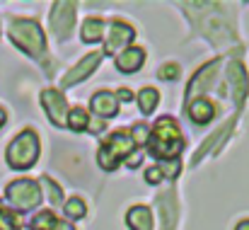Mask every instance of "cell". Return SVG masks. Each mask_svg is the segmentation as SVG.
Returning <instances> with one entry per match:
<instances>
[{"label":"cell","instance_id":"6da1fadb","mask_svg":"<svg viewBox=\"0 0 249 230\" xmlns=\"http://www.w3.org/2000/svg\"><path fill=\"white\" fill-rule=\"evenodd\" d=\"M145 146H148L150 155H155V157H177V155L181 153V146H184L177 121L169 119V116H162L153 126Z\"/></svg>","mask_w":249,"mask_h":230},{"label":"cell","instance_id":"7a4b0ae2","mask_svg":"<svg viewBox=\"0 0 249 230\" xmlns=\"http://www.w3.org/2000/svg\"><path fill=\"white\" fill-rule=\"evenodd\" d=\"M39 157V138L34 131H22L7 148V162L15 170H27Z\"/></svg>","mask_w":249,"mask_h":230},{"label":"cell","instance_id":"3957f363","mask_svg":"<svg viewBox=\"0 0 249 230\" xmlns=\"http://www.w3.org/2000/svg\"><path fill=\"white\" fill-rule=\"evenodd\" d=\"M133 148H136L133 136L126 134V131H116V134H111V136L102 143V148H99V153H97V160H99V165H102L104 170H114L121 157L133 153Z\"/></svg>","mask_w":249,"mask_h":230},{"label":"cell","instance_id":"277c9868","mask_svg":"<svg viewBox=\"0 0 249 230\" xmlns=\"http://www.w3.org/2000/svg\"><path fill=\"white\" fill-rule=\"evenodd\" d=\"M10 39L24 49L27 54H41L44 51V34L39 29L36 22H29V19H17L12 22V29H10Z\"/></svg>","mask_w":249,"mask_h":230},{"label":"cell","instance_id":"5b68a950","mask_svg":"<svg viewBox=\"0 0 249 230\" xmlns=\"http://www.w3.org/2000/svg\"><path fill=\"white\" fill-rule=\"evenodd\" d=\"M7 199H10L17 209L27 211V209H34V206L39 204L41 192H39V187H36L32 179H19V182H12V184L7 187Z\"/></svg>","mask_w":249,"mask_h":230},{"label":"cell","instance_id":"8992f818","mask_svg":"<svg viewBox=\"0 0 249 230\" xmlns=\"http://www.w3.org/2000/svg\"><path fill=\"white\" fill-rule=\"evenodd\" d=\"M41 102H44V107H46V112H49V116H51L53 124H58V126H66L68 124L71 109H68V104H66V99H63V95L58 90H44Z\"/></svg>","mask_w":249,"mask_h":230},{"label":"cell","instance_id":"52a82bcc","mask_svg":"<svg viewBox=\"0 0 249 230\" xmlns=\"http://www.w3.org/2000/svg\"><path fill=\"white\" fill-rule=\"evenodd\" d=\"M133 39V29L124 22H114L111 24V32H109V39H107V54H116V51H126V44Z\"/></svg>","mask_w":249,"mask_h":230},{"label":"cell","instance_id":"ba28073f","mask_svg":"<svg viewBox=\"0 0 249 230\" xmlns=\"http://www.w3.org/2000/svg\"><path fill=\"white\" fill-rule=\"evenodd\" d=\"M73 19H75V7L68 2H58L56 10L51 12V24L61 37H66V32L73 27Z\"/></svg>","mask_w":249,"mask_h":230},{"label":"cell","instance_id":"9c48e42d","mask_svg":"<svg viewBox=\"0 0 249 230\" xmlns=\"http://www.w3.org/2000/svg\"><path fill=\"white\" fill-rule=\"evenodd\" d=\"M143 61H145V51L143 49H126V51H121L116 56V68L121 73H133V71H138L143 66Z\"/></svg>","mask_w":249,"mask_h":230},{"label":"cell","instance_id":"30bf717a","mask_svg":"<svg viewBox=\"0 0 249 230\" xmlns=\"http://www.w3.org/2000/svg\"><path fill=\"white\" fill-rule=\"evenodd\" d=\"M92 112L99 114V116H114V114L119 112L116 97H114L111 92H107V90L97 92V95L92 97Z\"/></svg>","mask_w":249,"mask_h":230},{"label":"cell","instance_id":"8fae6325","mask_svg":"<svg viewBox=\"0 0 249 230\" xmlns=\"http://www.w3.org/2000/svg\"><path fill=\"white\" fill-rule=\"evenodd\" d=\"M128 221V228L131 230H153V213L148 206H136L128 211L126 216Z\"/></svg>","mask_w":249,"mask_h":230},{"label":"cell","instance_id":"7c38bea8","mask_svg":"<svg viewBox=\"0 0 249 230\" xmlns=\"http://www.w3.org/2000/svg\"><path fill=\"white\" fill-rule=\"evenodd\" d=\"M99 58H102L99 54H92V56H87V58H83V63H80V66H78L75 71H71L68 76L63 77V85L68 87V85H75V82H80L83 77H87L89 73H92V71H94V66L99 63Z\"/></svg>","mask_w":249,"mask_h":230},{"label":"cell","instance_id":"4fadbf2b","mask_svg":"<svg viewBox=\"0 0 249 230\" xmlns=\"http://www.w3.org/2000/svg\"><path fill=\"white\" fill-rule=\"evenodd\" d=\"M189 116H191L196 124H208V121L213 119V104H211L208 99H196V102H191V107H189Z\"/></svg>","mask_w":249,"mask_h":230},{"label":"cell","instance_id":"5bb4252c","mask_svg":"<svg viewBox=\"0 0 249 230\" xmlns=\"http://www.w3.org/2000/svg\"><path fill=\"white\" fill-rule=\"evenodd\" d=\"M58 223H61V221L53 216V211H41V213H36V216L29 221V228L32 230H56Z\"/></svg>","mask_w":249,"mask_h":230},{"label":"cell","instance_id":"9a60e30c","mask_svg":"<svg viewBox=\"0 0 249 230\" xmlns=\"http://www.w3.org/2000/svg\"><path fill=\"white\" fill-rule=\"evenodd\" d=\"M102 34H104V22H102V19L94 17V19H87L83 24V41H87V44L99 41Z\"/></svg>","mask_w":249,"mask_h":230},{"label":"cell","instance_id":"2e32d148","mask_svg":"<svg viewBox=\"0 0 249 230\" xmlns=\"http://www.w3.org/2000/svg\"><path fill=\"white\" fill-rule=\"evenodd\" d=\"M158 99H160V95H158V90H153V87H145V90H141V95H138V104H141V109H143L145 114H150V112L158 107Z\"/></svg>","mask_w":249,"mask_h":230},{"label":"cell","instance_id":"e0dca14e","mask_svg":"<svg viewBox=\"0 0 249 230\" xmlns=\"http://www.w3.org/2000/svg\"><path fill=\"white\" fill-rule=\"evenodd\" d=\"M68 126L75 129V131L87 129V126H89V116H87V112H85V109H73V112L68 114Z\"/></svg>","mask_w":249,"mask_h":230},{"label":"cell","instance_id":"ac0fdd59","mask_svg":"<svg viewBox=\"0 0 249 230\" xmlns=\"http://www.w3.org/2000/svg\"><path fill=\"white\" fill-rule=\"evenodd\" d=\"M85 201L83 199H71L68 204H66V216L68 218H73V221H78V218H83L85 216Z\"/></svg>","mask_w":249,"mask_h":230},{"label":"cell","instance_id":"d6986e66","mask_svg":"<svg viewBox=\"0 0 249 230\" xmlns=\"http://www.w3.org/2000/svg\"><path fill=\"white\" fill-rule=\"evenodd\" d=\"M0 230H17V221L0 206Z\"/></svg>","mask_w":249,"mask_h":230},{"label":"cell","instance_id":"ffe728a7","mask_svg":"<svg viewBox=\"0 0 249 230\" xmlns=\"http://www.w3.org/2000/svg\"><path fill=\"white\" fill-rule=\"evenodd\" d=\"M177 76H179L177 63H167V66H162V71H160V77H162V80H177Z\"/></svg>","mask_w":249,"mask_h":230},{"label":"cell","instance_id":"44dd1931","mask_svg":"<svg viewBox=\"0 0 249 230\" xmlns=\"http://www.w3.org/2000/svg\"><path fill=\"white\" fill-rule=\"evenodd\" d=\"M145 179H148L150 184H158V182L162 179V172H160V167H153V170H148V172H145Z\"/></svg>","mask_w":249,"mask_h":230},{"label":"cell","instance_id":"7402d4cb","mask_svg":"<svg viewBox=\"0 0 249 230\" xmlns=\"http://www.w3.org/2000/svg\"><path fill=\"white\" fill-rule=\"evenodd\" d=\"M44 184H46V189H49V196H51V201H56V204H58V201H61V189H58V187H53L49 179H44Z\"/></svg>","mask_w":249,"mask_h":230},{"label":"cell","instance_id":"603a6c76","mask_svg":"<svg viewBox=\"0 0 249 230\" xmlns=\"http://www.w3.org/2000/svg\"><path fill=\"white\" fill-rule=\"evenodd\" d=\"M119 97H121V99H133V95H131L128 90H121V92H119Z\"/></svg>","mask_w":249,"mask_h":230},{"label":"cell","instance_id":"cb8c5ba5","mask_svg":"<svg viewBox=\"0 0 249 230\" xmlns=\"http://www.w3.org/2000/svg\"><path fill=\"white\" fill-rule=\"evenodd\" d=\"M56 230H73V226H71V223H58Z\"/></svg>","mask_w":249,"mask_h":230},{"label":"cell","instance_id":"d4e9b609","mask_svg":"<svg viewBox=\"0 0 249 230\" xmlns=\"http://www.w3.org/2000/svg\"><path fill=\"white\" fill-rule=\"evenodd\" d=\"M237 230H249V221H242V223L237 226Z\"/></svg>","mask_w":249,"mask_h":230},{"label":"cell","instance_id":"484cf974","mask_svg":"<svg viewBox=\"0 0 249 230\" xmlns=\"http://www.w3.org/2000/svg\"><path fill=\"white\" fill-rule=\"evenodd\" d=\"M2 124H5V112L0 109V126H2Z\"/></svg>","mask_w":249,"mask_h":230}]
</instances>
